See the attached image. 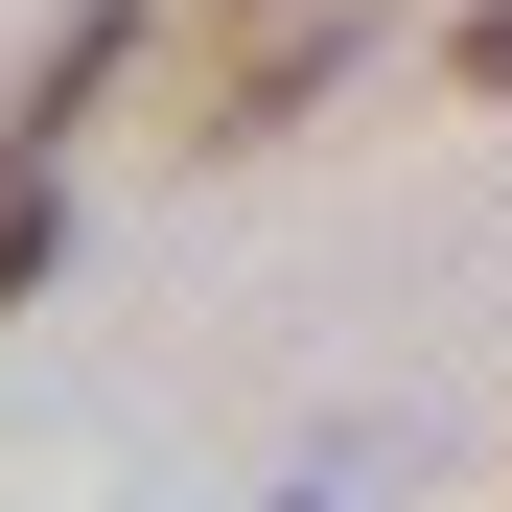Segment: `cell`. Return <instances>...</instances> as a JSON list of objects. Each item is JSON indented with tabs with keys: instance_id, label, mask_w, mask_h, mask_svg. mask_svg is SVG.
Returning <instances> with one entry per match:
<instances>
[{
	"instance_id": "cell-3",
	"label": "cell",
	"mask_w": 512,
	"mask_h": 512,
	"mask_svg": "<svg viewBox=\"0 0 512 512\" xmlns=\"http://www.w3.org/2000/svg\"><path fill=\"white\" fill-rule=\"evenodd\" d=\"M443 70H466V94H512V0H466V24H443Z\"/></svg>"
},
{
	"instance_id": "cell-4",
	"label": "cell",
	"mask_w": 512,
	"mask_h": 512,
	"mask_svg": "<svg viewBox=\"0 0 512 512\" xmlns=\"http://www.w3.org/2000/svg\"><path fill=\"white\" fill-rule=\"evenodd\" d=\"M256 512H326V489H256Z\"/></svg>"
},
{
	"instance_id": "cell-1",
	"label": "cell",
	"mask_w": 512,
	"mask_h": 512,
	"mask_svg": "<svg viewBox=\"0 0 512 512\" xmlns=\"http://www.w3.org/2000/svg\"><path fill=\"white\" fill-rule=\"evenodd\" d=\"M117 70H140V0H70V24H47V70H24V94H0V163H47L70 117L117 94Z\"/></svg>"
},
{
	"instance_id": "cell-2",
	"label": "cell",
	"mask_w": 512,
	"mask_h": 512,
	"mask_svg": "<svg viewBox=\"0 0 512 512\" xmlns=\"http://www.w3.org/2000/svg\"><path fill=\"white\" fill-rule=\"evenodd\" d=\"M47 233H70V210H47V163H0V303L47 280Z\"/></svg>"
}]
</instances>
